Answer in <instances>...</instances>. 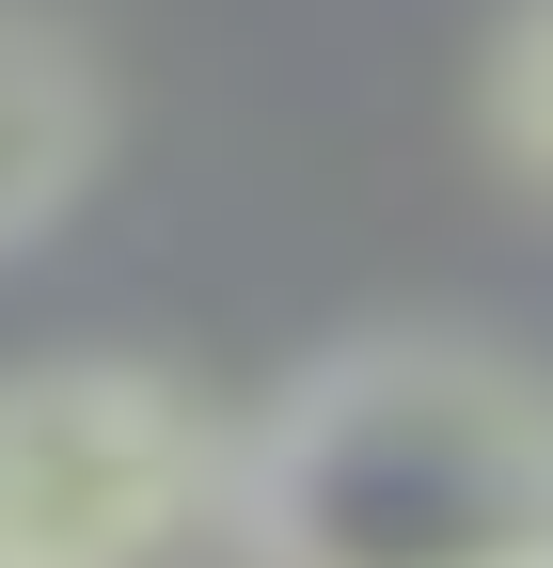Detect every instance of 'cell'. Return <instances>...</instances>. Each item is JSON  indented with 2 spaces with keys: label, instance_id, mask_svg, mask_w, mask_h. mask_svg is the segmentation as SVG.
<instances>
[{
  "label": "cell",
  "instance_id": "3",
  "mask_svg": "<svg viewBox=\"0 0 553 568\" xmlns=\"http://www.w3.org/2000/svg\"><path fill=\"white\" fill-rule=\"evenodd\" d=\"M111 174V63L63 0H0V253H32Z\"/></svg>",
  "mask_w": 553,
  "mask_h": 568
},
{
  "label": "cell",
  "instance_id": "4",
  "mask_svg": "<svg viewBox=\"0 0 553 568\" xmlns=\"http://www.w3.org/2000/svg\"><path fill=\"white\" fill-rule=\"evenodd\" d=\"M474 111H491V159L553 205V0H522V17L491 32V80H474Z\"/></svg>",
  "mask_w": 553,
  "mask_h": 568
},
{
  "label": "cell",
  "instance_id": "2",
  "mask_svg": "<svg viewBox=\"0 0 553 568\" xmlns=\"http://www.w3.org/2000/svg\"><path fill=\"white\" fill-rule=\"evenodd\" d=\"M222 552V410L143 347L0 364V568H190Z\"/></svg>",
  "mask_w": 553,
  "mask_h": 568
},
{
  "label": "cell",
  "instance_id": "1",
  "mask_svg": "<svg viewBox=\"0 0 553 568\" xmlns=\"http://www.w3.org/2000/svg\"><path fill=\"white\" fill-rule=\"evenodd\" d=\"M222 568H553V379L474 332H349L222 426Z\"/></svg>",
  "mask_w": 553,
  "mask_h": 568
}]
</instances>
